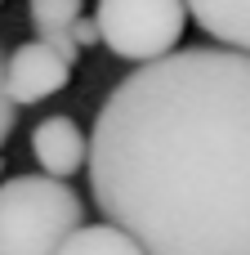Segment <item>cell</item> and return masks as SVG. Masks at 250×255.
<instances>
[{
    "label": "cell",
    "instance_id": "obj_2",
    "mask_svg": "<svg viewBox=\"0 0 250 255\" xmlns=\"http://www.w3.org/2000/svg\"><path fill=\"white\" fill-rule=\"evenodd\" d=\"M85 229V202L49 175H13L0 184V255H63Z\"/></svg>",
    "mask_w": 250,
    "mask_h": 255
},
{
    "label": "cell",
    "instance_id": "obj_10",
    "mask_svg": "<svg viewBox=\"0 0 250 255\" xmlns=\"http://www.w3.org/2000/svg\"><path fill=\"white\" fill-rule=\"evenodd\" d=\"M72 36H76V45H94V40H103V36H98V22H85V18L72 27Z\"/></svg>",
    "mask_w": 250,
    "mask_h": 255
},
{
    "label": "cell",
    "instance_id": "obj_4",
    "mask_svg": "<svg viewBox=\"0 0 250 255\" xmlns=\"http://www.w3.org/2000/svg\"><path fill=\"white\" fill-rule=\"evenodd\" d=\"M67 81H72V58H63L45 40H22L4 58V94H9L13 108H27V103L49 99Z\"/></svg>",
    "mask_w": 250,
    "mask_h": 255
},
{
    "label": "cell",
    "instance_id": "obj_5",
    "mask_svg": "<svg viewBox=\"0 0 250 255\" xmlns=\"http://www.w3.org/2000/svg\"><path fill=\"white\" fill-rule=\"evenodd\" d=\"M31 152L40 161V170L49 179H72L81 166H89V143L81 134V126L72 117H45L36 130H31Z\"/></svg>",
    "mask_w": 250,
    "mask_h": 255
},
{
    "label": "cell",
    "instance_id": "obj_12",
    "mask_svg": "<svg viewBox=\"0 0 250 255\" xmlns=\"http://www.w3.org/2000/svg\"><path fill=\"white\" fill-rule=\"evenodd\" d=\"M0 4H4V0H0Z\"/></svg>",
    "mask_w": 250,
    "mask_h": 255
},
{
    "label": "cell",
    "instance_id": "obj_3",
    "mask_svg": "<svg viewBox=\"0 0 250 255\" xmlns=\"http://www.w3.org/2000/svg\"><path fill=\"white\" fill-rule=\"evenodd\" d=\"M94 22L103 45L116 58L130 63H157L174 54L183 27H188V4L183 0H98Z\"/></svg>",
    "mask_w": 250,
    "mask_h": 255
},
{
    "label": "cell",
    "instance_id": "obj_11",
    "mask_svg": "<svg viewBox=\"0 0 250 255\" xmlns=\"http://www.w3.org/2000/svg\"><path fill=\"white\" fill-rule=\"evenodd\" d=\"M0 170H4V161H0Z\"/></svg>",
    "mask_w": 250,
    "mask_h": 255
},
{
    "label": "cell",
    "instance_id": "obj_7",
    "mask_svg": "<svg viewBox=\"0 0 250 255\" xmlns=\"http://www.w3.org/2000/svg\"><path fill=\"white\" fill-rule=\"evenodd\" d=\"M63 255H143V247L130 233H121L116 224H85L72 233Z\"/></svg>",
    "mask_w": 250,
    "mask_h": 255
},
{
    "label": "cell",
    "instance_id": "obj_1",
    "mask_svg": "<svg viewBox=\"0 0 250 255\" xmlns=\"http://www.w3.org/2000/svg\"><path fill=\"white\" fill-rule=\"evenodd\" d=\"M89 193L143 255H250V54L134 67L94 117Z\"/></svg>",
    "mask_w": 250,
    "mask_h": 255
},
{
    "label": "cell",
    "instance_id": "obj_9",
    "mask_svg": "<svg viewBox=\"0 0 250 255\" xmlns=\"http://www.w3.org/2000/svg\"><path fill=\"white\" fill-rule=\"evenodd\" d=\"M13 117H18V108H13L9 94H4V63H0V143L13 134Z\"/></svg>",
    "mask_w": 250,
    "mask_h": 255
},
{
    "label": "cell",
    "instance_id": "obj_8",
    "mask_svg": "<svg viewBox=\"0 0 250 255\" xmlns=\"http://www.w3.org/2000/svg\"><path fill=\"white\" fill-rule=\"evenodd\" d=\"M85 0H27V13L36 22V36H54V31H72L81 22Z\"/></svg>",
    "mask_w": 250,
    "mask_h": 255
},
{
    "label": "cell",
    "instance_id": "obj_6",
    "mask_svg": "<svg viewBox=\"0 0 250 255\" xmlns=\"http://www.w3.org/2000/svg\"><path fill=\"white\" fill-rule=\"evenodd\" d=\"M183 4L210 40L250 54V0H183Z\"/></svg>",
    "mask_w": 250,
    "mask_h": 255
}]
</instances>
